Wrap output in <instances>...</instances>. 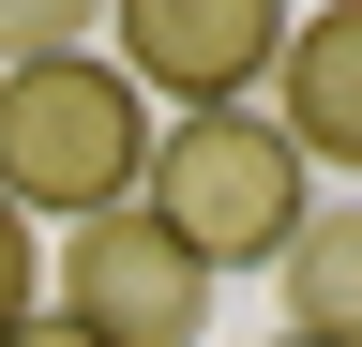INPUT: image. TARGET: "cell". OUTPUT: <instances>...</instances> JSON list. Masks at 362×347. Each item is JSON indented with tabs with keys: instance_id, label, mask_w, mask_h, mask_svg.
I'll use <instances>...</instances> for the list:
<instances>
[{
	"instance_id": "obj_1",
	"label": "cell",
	"mask_w": 362,
	"mask_h": 347,
	"mask_svg": "<svg viewBox=\"0 0 362 347\" xmlns=\"http://www.w3.org/2000/svg\"><path fill=\"white\" fill-rule=\"evenodd\" d=\"M151 136H166V121L121 91L106 46H90V61H45V76H0V211H30V227L136 211Z\"/></svg>"
},
{
	"instance_id": "obj_3",
	"label": "cell",
	"mask_w": 362,
	"mask_h": 347,
	"mask_svg": "<svg viewBox=\"0 0 362 347\" xmlns=\"http://www.w3.org/2000/svg\"><path fill=\"white\" fill-rule=\"evenodd\" d=\"M45 317H76L90 347H197L211 332V272L151 211H90V227L45 242Z\"/></svg>"
},
{
	"instance_id": "obj_10",
	"label": "cell",
	"mask_w": 362,
	"mask_h": 347,
	"mask_svg": "<svg viewBox=\"0 0 362 347\" xmlns=\"http://www.w3.org/2000/svg\"><path fill=\"white\" fill-rule=\"evenodd\" d=\"M272 347H302V332H272Z\"/></svg>"
},
{
	"instance_id": "obj_9",
	"label": "cell",
	"mask_w": 362,
	"mask_h": 347,
	"mask_svg": "<svg viewBox=\"0 0 362 347\" xmlns=\"http://www.w3.org/2000/svg\"><path fill=\"white\" fill-rule=\"evenodd\" d=\"M0 347H90L76 317H16V332H0Z\"/></svg>"
},
{
	"instance_id": "obj_8",
	"label": "cell",
	"mask_w": 362,
	"mask_h": 347,
	"mask_svg": "<svg viewBox=\"0 0 362 347\" xmlns=\"http://www.w3.org/2000/svg\"><path fill=\"white\" fill-rule=\"evenodd\" d=\"M16 317H45V227L0 211V332H16Z\"/></svg>"
},
{
	"instance_id": "obj_7",
	"label": "cell",
	"mask_w": 362,
	"mask_h": 347,
	"mask_svg": "<svg viewBox=\"0 0 362 347\" xmlns=\"http://www.w3.org/2000/svg\"><path fill=\"white\" fill-rule=\"evenodd\" d=\"M45 61H90V0H0V76H45Z\"/></svg>"
},
{
	"instance_id": "obj_6",
	"label": "cell",
	"mask_w": 362,
	"mask_h": 347,
	"mask_svg": "<svg viewBox=\"0 0 362 347\" xmlns=\"http://www.w3.org/2000/svg\"><path fill=\"white\" fill-rule=\"evenodd\" d=\"M272 272H287V332L302 347H362V196H317Z\"/></svg>"
},
{
	"instance_id": "obj_5",
	"label": "cell",
	"mask_w": 362,
	"mask_h": 347,
	"mask_svg": "<svg viewBox=\"0 0 362 347\" xmlns=\"http://www.w3.org/2000/svg\"><path fill=\"white\" fill-rule=\"evenodd\" d=\"M272 136L362 196V0L287 16V61H272Z\"/></svg>"
},
{
	"instance_id": "obj_4",
	"label": "cell",
	"mask_w": 362,
	"mask_h": 347,
	"mask_svg": "<svg viewBox=\"0 0 362 347\" xmlns=\"http://www.w3.org/2000/svg\"><path fill=\"white\" fill-rule=\"evenodd\" d=\"M106 61H121V91L151 121H211V106H257L272 91L287 16H272V0H121Z\"/></svg>"
},
{
	"instance_id": "obj_2",
	"label": "cell",
	"mask_w": 362,
	"mask_h": 347,
	"mask_svg": "<svg viewBox=\"0 0 362 347\" xmlns=\"http://www.w3.org/2000/svg\"><path fill=\"white\" fill-rule=\"evenodd\" d=\"M136 211H151L197 272H272V257L302 242V211H317V166L272 136V106H211V121H166L151 136Z\"/></svg>"
}]
</instances>
